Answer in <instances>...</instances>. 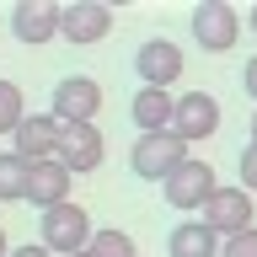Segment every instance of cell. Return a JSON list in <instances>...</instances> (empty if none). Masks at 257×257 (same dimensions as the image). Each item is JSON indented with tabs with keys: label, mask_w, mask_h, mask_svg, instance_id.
I'll use <instances>...</instances> for the list:
<instances>
[{
	"label": "cell",
	"mask_w": 257,
	"mask_h": 257,
	"mask_svg": "<svg viewBox=\"0 0 257 257\" xmlns=\"http://www.w3.org/2000/svg\"><path fill=\"white\" fill-rule=\"evenodd\" d=\"M91 214L80 204H59L48 209V214H38V241H43L54 257H75V252H91Z\"/></svg>",
	"instance_id": "1"
},
{
	"label": "cell",
	"mask_w": 257,
	"mask_h": 257,
	"mask_svg": "<svg viewBox=\"0 0 257 257\" xmlns=\"http://www.w3.org/2000/svg\"><path fill=\"white\" fill-rule=\"evenodd\" d=\"M188 140H177V134H140L134 150H128V172L145 177V182H166L177 166H188Z\"/></svg>",
	"instance_id": "2"
},
{
	"label": "cell",
	"mask_w": 257,
	"mask_h": 257,
	"mask_svg": "<svg viewBox=\"0 0 257 257\" xmlns=\"http://www.w3.org/2000/svg\"><path fill=\"white\" fill-rule=\"evenodd\" d=\"M188 27H193V43L204 48V54H225L241 38V16H236L230 0H198L193 16H188Z\"/></svg>",
	"instance_id": "3"
},
{
	"label": "cell",
	"mask_w": 257,
	"mask_h": 257,
	"mask_svg": "<svg viewBox=\"0 0 257 257\" xmlns=\"http://www.w3.org/2000/svg\"><path fill=\"white\" fill-rule=\"evenodd\" d=\"M161 193H166L172 209H198V214H204V204L220 193V177H214L209 161H188V166H177V172L161 182Z\"/></svg>",
	"instance_id": "4"
},
{
	"label": "cell",
	"mask_w": 257,
	"mask_h": 257,
	"mask_svg": "<svg viewBox=\"0 0 257 257\" xmlns=\"http://www.w3.org/2000/svg\"><path fill=\"white\" fill-rule=\"evenodd\" d=\"M48 112L59 118V123H96V112H102V86L91 75H64L48 96Z\"/></svg>",
	"instance_id": "5"
},
{
	"label": "cell",
	"mask_w": 257,
	"mask_h": 257,
	"mask_svg": "<svg viewBox=\"0 0 257 257\" xmlns=\"http://www.w3.org/2000/svg\"><path fill=\"white\" fill-rule=\"evenodd\" d=\"M252 214H257V209H252V193H246V188H220V193L204 204V214H198V220H204L220 241H230V236H246V230H257Z\"/></svg>",
	"instance_id": "6"
},
{
	"label": "cell",
	"mask_w": 257,
	"mask_h": 257,
	"mask_svg": "<svg viewBox=\"0 0 257 257\" xmlns=\"http://www.w3.org/2000/svg\"><path fill=\"white\" fill-rule=\"evenodd\" d=\"M182 64L188 59L172 38H150V43L134 48V75H140V86H156V91H172L182 80Z\"/></svg>",
	"instance_id": "7"
},
{
	"label": "cell",
	"mask_w": 257,
	"mask_h": 257,
	"mask_svg": "<svg viewBox=\"0 0 257 257\" xmlns=\"http://www.w3.org/2000/svg\"><path fill=\"white\" fill-rule=\"evenodd\" d=\"M59 22H64V6H54V0H16L11 6V32H16V43H27V48L54 43Z\"/></svg>",
	"instance_id": "8"
},
{
	"label": "cell",
	"mask_w": 257,
	"mask_h": 257,
	"mask_svg": "<svg viewBox=\"0 0 257 257\" xmlns=\"http://www.w3.org/2000/svg\"><path fill=\"white\" fill-rule=\"evenodd\" d=\"M172 134L177 140H209V134H220V102L209 91H182L177 96V118H172Z\"/></svg>",
	"instance_id": "9"
},
{
	"label": "cell",
	"mask_w": 257,
	"mask_h": 257,
	"mask_svg": "<svg viewBox=\"0 0 257 257\" xmlns=\"http://www.w3.org/2000/svg\"><path fill=\"white\" fill-rule=\"evenodd\" d=\"M107 32H112V11L102 6V0H70V6H64L59 38H70L75 48H91V43H102Z\"/></svg>",
	"instance_id": "10"
},
{
	"label": "cell",
	"mask_w": 257,
	"mask_h": 257,
	"mask_svg": "<svg viewBox=\"0 0 257 257\" xmlns=\"http://www.w3.org/2000/svg\"><path fill=\"white\" fill-rule=\"evenodd\" d=\"M16 140V156L27 161H59V140H64V123L54 118V112H27V123L11 134Z\"/></svg>",
	"instance_id": "11"
},
{
	"label": "cell",
	"mask_w": 257,
	"mask_h": 257,
	"mask_svg": "<svg viewBox=\"0 0 257 257\" xmlns=\"http://www.w3.org/2000/svg\"><path fill=\"white\" fill-rule=\"evenodd\" d=\"M70 182H75V172L64 161H32L27 166V204H38L43 214L70 204Z\"/></svg>",
	"instance_id": "12"
},
{
	"label": "cell",
	"mask_w": 257,
	"mask_h": 257,
	"mask_svg": "<svg viewBox=\"0 0 257 257\" xmlns=\"http://www.w3.org/2000/svg\"><path fill=\"white\" fill-rule=\"evenodd\" d=\"M102 156H107V140H102V128H96V123H64L59 161H64L75 177L96 172V166H102Z\"/></svg>",
	"instance_id": "13"
},
{
	"label": "cell",
	"mask_w": 257,
	"mask_h": 257,
	"mask_svg": "<svg viewBox=\"0 0 257 257\" xmlns=\"http://www.w3.org/2000/svg\"><path fill=\"white\" fill-rule=\"evenodd\" d=\"M128 118L140 134H172V118H177V96L172 91H156V86H140L134 102H128Z\"/></svg>",
	"instance_id": "14"
},
{
	"label": "cell",
	"mask_w": 257,
	"mask_h": 257,
	"mask_svg": "<svg viewBox=\"0 0 257 257\" xmlns=\"http://www.w3.org/2000/svg\"><path fill=\"white\" fill-rule=\"evenodd\" d=\"M220 246H225V241L214 236L204 220H182L172 236H166V252H172V257H220Z\"/></svg>",
	"instance_id": "15"
},
{
	"label": "cell",
	"mask_w": 257,
	"mask_h": 257,
	"mask_svg": "<svg viewBox=\"0 0 257 257\" xmlns=\"http://www.w3.org/2000/svg\"><path fill=\"white\" fill-rule=\"evenodd\" d=\"M27 198V161L16 156H0V204H22Z\"/></svg>",
	"instance_id": "16"
},
{
	"label": "cell",
	"mask_w": 257,
	"mask_h": 257,
	"mask_svg": "<svg viewBox=\"0 0 257 257\" xmlns=\"http://www.w3.org/2000/svg\"><path fill=\"white\" fill-rule=\"evenodd\" d=\"M27 123V107H22V86L16 80H0V134H16Z\"/></svg>",
	"instance_id": "17"
},
{
	"label": "cell",
	"mask_w": 257,
	"mask_h": 257,
	"mask_svg": "<svg viewBox=\"0 0 257 257\" xmlns=\"http://www.w3.org/2000/svg\"><path fill=\"white\" fill-rule=\"evenodd\" d=\"M91 257H140L134 252V236H128V230H96L91 236Z\"/></svg>",
	"instance_id": "18"
},
{
	"label": "cell",
	"mask_w": 257,
	"mask_h": 257,
	"mask_svg": "<svg viewBox=\"0 0 257 257\" xmlns=\"http://www.w3.org/2000/svg\"><path fill=\"white\" fill-rule=\"evenodd\" d=\"M236 172H241V188L257 193V145H246V150L236 156Z\"/></svg>",
	"instance_id": "19"
},
{
	"label": "cell",
	"mask_w": 257,
	"mask_h": 257,
	"mask_svg": "<svg viewBox=\"0 0 257 257\" xmlns=\"http://www.w3.org/2000/svg\"><path fill=\"white\" fill-rule=\"evenodd\" d=\"M220 257H257V230H246V236H230L220 246Z\"/></svg>",
	"instance_id": "20"
},
{
	"label": "cell",
	"mask_w": 257,
	"mask_h": 257,
	"mask_svg": "<svg viewBox=\"0 0 257 257\" xmlns=\"http://www.w3.org/2000/svg\"><path fill=\"white\" fill-rule=\"evenodd\" d=\"M241 91H246V96L257 102V54H252L246 64H241Z\"/></svg>",
	"instance_id": "21"
},
{
	"label": "cell",
	"mask_w": 257,
	"mask_h": 257,
	"mask_svg": "<svg viewBox=\"0 0 257 257\" xmlns=\"http://www.w3.org/2000/svg\"><path fill=\"white\" fill-rule=\"evenodd\" d=\"M11 257H54V252H48L43 241H32V246H11Z\"/></svg>",
	"instance_id": "22"
},
{
	"label": "cell",
	"mask_w": 257,
	"mask_h": 257,
	"mask_svg": "<svg viewBox=\"0 0 257 257\" xmlns=\"http://www.w3.org/2000/svg\"><path fill=\"white\" fill-rule=\"evenodd\" d=\"M246 27H252V32H257V6H252V11H246Z\"/></svg>",
	"instance_id": "23"
},
{
	"label": "cell",
	"mask_w": 257,
	"mask_h": 257,
	"mask_svg": "<svg viewBox=\"0 0 257 257\" xmlns=\"http://www.w3.org/2000/svg\"><path fill=\"white\" fill-rule=\"evenodd\" d=\"M0 257H11V246H6V230H0Z\"/></svg>",
	"instance_id": "24"
},
{
	"label": "cell",
	"mask_w": 257,
	"mask_h": 257,
	"mask_svg": "<svg viewBox=\"0 0 257 257\" xmlns=\"http://www.w3.org/2000/svg\"><path fill=\"white\" fill-rule=\"evenodd\" d=\"M252 145H257V112H252Z\"/></svg>",
	"instance_id": "25"
},
{
	"label": "cell",
	"mask_w": 257,
	"mask_h": 257,
	"mask_svg": "<svg viewBox=\"0 0 257 257\" xmlns=\"http://www.w3.org/2000/svg\"><path fill=\"white\" fill-rule=\"evenodd\" d=\"M75 257H91V252H75Z\"/></svg>",
	"instance_id": "26"
}]
</instances>
